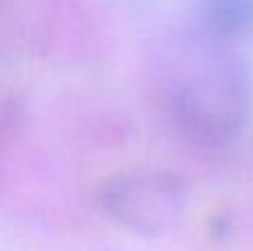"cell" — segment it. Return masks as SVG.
Returning <instances> with one entry per match:
<instances>
[{"label": "cell", "instance_id": "3957f363", "mask_svg": "<svg viewBox=\"0 0 253 251\" xmlns=\"http://www.w3.org/2000/svg\"><path fill=\"white\" fill-rule=\"evenodd\" d=\"M200 31L213 42H231L253 31V0H198Z\"/></svg>", "mask_w": 253, "mask_h": 251}, {"label": "cell", "instance_id": "6da1fadb", "mask_svg": "<svg viewBox=\"0 0 253 251\" xmlns=\"http://www.w3.org/2000/svg\"><path fill=\"white\" fill-rule=\"evenodd\" d=\"M251 74L240 56L211 51L191 60L169 87L178 127L202 145L231 142L251 114Z\"/></svg>", "mask_w": 253, "mask_h": 251}, {"label": "cell", "instance_id": "7a4b0ae2", "mask_svg": "<svg viewBox=\"0 0 253 251\" xmlns=\"http://www.w3.org/2000/svg\"><path fill=\"white\" fill-rule=\"evenodd\" d=\"M184 189L173 176L129 173L107 185L102 207L123 227L142 236H160L178 220Z\"/></svg>", "mask_w": 253, "mask_h": 251}]
</instances>
